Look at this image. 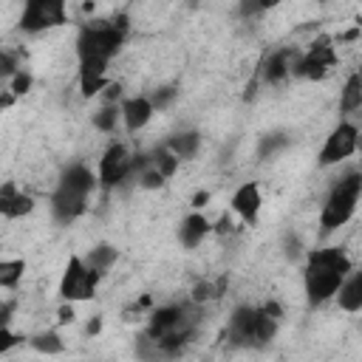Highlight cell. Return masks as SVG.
Returning <instances> with one entry per match:
<instances>
[{"label":"cell","mask_w":362,"mask_h":362,"mask_svg":"<svg viewBox=\"0 0 362 362\" xmlns=\"http://www.w3.org/2000/svg\"><path fill=\"white\" fill-rule=\"evenodd\" d=\"M212 229H215L218 235H229V232H232V218H229V215H221L218 223H215Z\"/></svg>","instance_id":"obj_33"},{"label":"cell","mask_w":362,"mask_h":362,"mask_svg":"<svg viewBox=\"0 0 362 362\" xmlns=\"http://www.w3.org/2000/svg\"><path fill=\"white\" fill-rule=\"evenodd\" d=\"M339 107H342L345 113H354V110L362 107V79H359L356 74L348 76V82H345V88H342V93H339Z\"/></svg>","instance_id":"obj_19"},{"label":"cell","mask_w":362,"mask_h":362,"mask_svg":"<svg viewBox=\"0 0 362 362\" xmlns=\"http://www.w3.org/2000/svg\"><path fill=\"white\" fill-rule=\"evenodd\" d=\"M23 272H25L23 260H3L0 263V286L3 288H14L20 283V277H23Z\"/></svg>","instance_id":"obj_23"},{"label":"cell","mask_w":362,"mask_h":362,"mask_svg":"<svg viewBox=\"0 0 362 362\" xmlns=\"http://www.w3.org/2000/svg\"><path fill=\"white\" fill-rule=\"evenodd\" d=\"M334 65H337V54H334L331 40H328V37H320V40L300 57L294 74H300V76H305V79H322Z\"/></svg>","instance_id":"obj_8"},{"label":"cell","mask_w":362,"mask_h":362,"mask_svg":"<svg viewBox=\"0 0 362 362\" xmlns=\"http://www.w3.org/2000/svg\"><path fill=\"white\" fill-rule=\"evenodd\" d=\"M356 76H359V79H362V65H359V71H356Z\"/></svg>","instance_id":"obj_43"},{"label":"cell","mask_w":362,"mask_h":362,"mask_svg":"<svg viewBox=\"0 0 362 362\" xmlns=\"http://www.w3.org/2000/svg\"><path fill=\"white\" fill-rule=\"evenodd\" d=\"M206 204H209V192H206V189H201V192L192 195V206H195V209H201V206H206Z\"/></svg>","instance_id":"obj_35"},{"label":"cell","mask_w":362,"mask_h":362,"mask_svg":"<svg viewBox=\"0 0 362 362\" xmlns=\"http://www.w3.org/2000/svg\"><path fill=\"white\" fill-rule=\"evenodd\" d=\"M113 260H116V249H113V246H107V243H102V246L90 249V255H88V266H90V269H96L99 274H105V269H107V266H113Z\"/></svg>","instance_id":"obj_22"},{"label":"cell","mask_w":362,"mask_h":362,"mask_svg":"<svg viewBox=\"0 0 362 362\" xmlns=\"http://www.w3.org/2000/svg\"><path fill=\"white\" fill-rule=\"evenodd\" d=\"M31 209H34V198L25 192H17L14 184L6 181L0 189V212L6 218H20V215H28Z\"/></svg>","instance_id":"obj_15"},{"label":"cell","mask_w":362,"mask_h":362,"mask_svg":"<svg viewBox=\"0 0 362 362\" xmlns=\"http://www.w3.org/2000/svg\"><path fill=\"white\" fill-rule=\"evenodd\" d=\"M359 28H362V25H356V28H351V31H345V34H339V42H348V40H356V37H359Z\"/></svg>","instance_id":"obj_39"},{"label":"cell","mask_w":362,"mask_h":362,"mask_svg":"<svg viewBox=\"0 0 362 362\" xmlns=\"http://www.w3.org/2000/svg\"><path fill=\"white\" fill-rule=\"evenodd\" d=\"M65 3L68 0H25L20 25L23 31H45V28H57L65 23Z\"/></svg>","instance_id":"obj_6"},{"label":"cell","mask_w":362,"mask_h":362,"mask_svg":"<svg viewBox=\"0 0 362 362\" xmlns=\"http://www.w3.org/2000/svg\"><path fill=\"white\" fill-rule=\"evenodd\" d=\"M173 99H175V88H161V90H156V96L150 102H153V107H167Z\"/></svg>","instance_id":"obj_31"},{"label":"cell","mask_w":362,"mask_h":362,"mask_svg":"<svg viewBox=\"0 0 362 362\" xmlns=\"http://www.w3.org/2000/svg\"><path fill=\"white\" fill-rule=\"evenodd\" d=\"M198 144H201V136H198L195 130H189V133H178V136L170 139V150H173L178 158H189V156L198 150Z\"/></svg>","instance_id":"obj_20"},{"label":"cell","mask_w":362,"mask_h":362,"mask_svg":"<svg viewBox=\"0 0 362 362\" xmlns=\"http://www.w3.org/2000/svg\"><path fill=\"white\" fill-rule=\"evenodd\" d=\"M359 195H362V173L354 170V173H348V175L331 189L328 201L322 204V215H320L322 232H334V229H339L342 223H348L351 215H354V209H356Z\"/></svg>","instance_id":"obj_3"},{"label":"cell","mask_w":362,"mask_h":362,"mask_svg":"<svg viewBox=\"0 0 362 362\" xmlns=\"http://www.w3.org/2000/svg\"><path fill=\"white\" fill-rule=\"evenodd\" d=\"M226 286H229V280L226 277H218L215 283H209V280H204V283H198L195 288H192V303H206V300H218L223 291H226Z\"/></svg>","instance_id":"obj_21"},{"label":"cell","mask_w":362,"mask_h":362,"mask_svg":"<svg viewBox=\"0 0 362 362\" xmlns=\"http://www.w3.org/2000/svg\"><path fill=\"white\" fill-rule=\"evenodd\" d=\"M257 317H260V308H249V305H240L232 311V320H229V331L226 337L235 339V342H255V334H257Z\"/></svg>","instance_id":"obj_12"},{"label":"cell","mask_w":362,"mask_h":362,"mask_svg":"<svg viewBox=\"0 0 362 362\" xmlns=\"http://www.w3.org/2000/svg\"><path fill=\"white\" fill-rule=\"evenodd\" d=\"M99 328H102V320H99V317L88 322V334H99Z\"/></svg>","instance_id":"obj_40"},{"label":"cell","mask_w":362,"mask_h":362,"mask_svg":"<svg viewBox=\"0 0 362 362\" xmlns=\"http://www.w3.org/2000/svg\"><path fill=\"white\" fill-rule=\"evenodd\" d=\"M178 161H181V158H178L173 150H158V156H156L153 164H156V170H158L164 178H170V175L178 170Z\"/></svg>","instance_id":"obj_26"},{"label":"cell","mask_w":362,"mask_h":362,"mask_svg":"<svg viewBox=\"0 0 362 362\" xmlns=\"http://www.w3.org/2000/svg\"><path fill=\"white\" fill-rule=\"evenodd\" d=\"M31 74H25V71H17L14 76H11V90L17 93V96H23V93H28V88H31Z\"/></svg>","instance_id":"obj_29"},{"label":"cell","mask_w":362,"mask_h":362,"mask_svg":"<svg viewBox=\"0 0 362 362\" xmlns=\"http://www.w3.org/2000/svg\"><path fill=\"white\" fill-rule=\"evenodd\" d=\"M300 57H303V54H300L297 48H280V51H274V54L266 59V65H263V79H266L269 85L283 82L288 74L297 71Z\"/></svg>","instance_id":"obj_11"},{"label":"cell","mask_w":362,"mask_h":362,"mask_svg":"<svg viewBox=\"0 0 362 362\" xmlns=\"http://www.w3.org/2000/svg\"><path fill=\"white\" fill-rule=\"evenodd\" d=\"M153 102L150 99H144V96H136V99H127L124 105H122V116H124V127L130 130V133H136V130H141L147 122H150V116H153Z\"/></svg>","instance_id":"obj_16"},{"label":"cell","mask_w":362,"mask_h":362,"mask_svg":"<svg viewBox=\"0 0 362 362\" xmlns=\"http://www.w3.org/2000/svg\"><path fill=\"white\" fill-rule=\"evenodd\" d=\"M31 345L40 351V354H62V339L54 334V331H48V334H40V337H34L31 339Z\"/></svg>","instance_id":"obj_25"},{"label":"cell","mask_w":362,"mask_h":362,"mask_svg":"<svg viewBox=\"0 0 362 362\" xmlns=\"http://www.w3.org/2000/svg\"><path fill=\"white\" fill-rule=\"evenodd\" d=\"M356 147H359V130H356V124L342 122V124L334 127L331 136L325 139V144H322V150H320V164H322V167H331V164L348 158L351 153H356Z\"/></svg>","instance_id":"obj_7"},{"label":"cell","mask_w":362,"mask_h":362,"mask_svg":"<svg viewBox=\"0 0 362 362\" xmlns=\"http://www.w3.org/2000/svg\"><path fill=\"white\" fill-rule=\"evenodd\" d=\"M266 311H269V314H272V317H274V320H277V317H280V314H283V311H280V305H277V303H269V305H266Z\"/></svg>","instance_id":"obj_41"},{"label":"cell","mask_w":362,"mask_h":362,"mask_svg":"<svg viewBox=\"0 0 362 362\" xmlns=\"http://www.w3.org/2000/svg\"><path fill=\"white\" fill-rule=\"evenodd\" d=\"M351 272V260L342 249H317L308 255L305 260V294H308V303L317 305V303H325L328 297H334L339 291V286L345 283Z\"/></svg>","instance_id":"obj_1"},{"label":"cell","mask_w":362,"mask_h":362,"mask_svg":"<svg viewBox=\"0 0 362 362\" xmlns=\"http://www.w3.org/2000/svg\"><path fill=\"white\" fill-rule=\"evenodd\" d=\"M93 184H96V178H93V173L88 167H82V164L68 167V173L62 175L59 187H57V192L51 198V209H54L57 221L68 223L76 215H82L85 204H88V195L93 192Z\"/></svg>","instance_id":"obj_2"},{"label":"cell","mask_w":362,"mask_h":362,"mask_svg":"<svg viewBox=\"0 0 362 362\" xmlns=\"http://www.w3.org/2000/svg\"><path fill=\"white\" fill-rule=\"evenodd\" d=\"M74 317H76V314H74V305H71V303L59 308V322H74Z\"/></svg>","instance_id":"obj_36"},{"label":"cell","mask_w":362,"mask_h":362,"mask_svg":"<svg viewBox=\"0 0 362 362\" xmlns=\"http://www.w3.org/2000/svg\"><path fill=\"white\" fill-rule=\"evenodd\" d=\"M124 42V31H119L110 20H99V23H90L79 31V40H76V54H79V62L85 59H99V62H107Z\"/></svg>","instance_id":"obj_4"},{"label":"cell","mask_w":362,"mask_h":362,"mask_svg":"<svg viewBox=\"0 0 362 362\" xmlns=\"http://www.w3.org/2000/svg\"><path fill=\"white\" fill-rule=\"evenodd\" d=\"M260 3H263V8H272V6H277L280 0H260Z\"/></svg>","instance_id":"obj_42"},{"label":"cell","mask_w":362,"mask_h":362,"mask_svg":"<svg viewBox=\"0 0 362 362\" xmlns=\"http://www.w3.org/2000/svg\"><path fill=\"white\" fill-rule=\"evenodd\" d=\"M175 328H195V320L192 314H187L184 308L178 305H164V308H156L153 317H150V328H147V339H158Z\"/></svg>","instance_id":"obj_10"},{"label":"cell","mask_w":362,"mask_h":362,"mask_svg":"<svg viewBox=\"0 0 362 362\" xmlns=\"http://www.w3.org/2000/svg\"><path fill=\"white\" fill-rule=\"evenodd\" d=\"M339 308L345 311L362 308V272H356L354 277H345V283L339 286Z\"/></svg>","instance_id":"obj_18"},{"label":"cell","mask_w":362,"mask_h":362,"mask_svg":"<svg viewBox=\"0 0 362 362\" xmlns=\"http://www.w3.org/2000/svg\"><path fill=\"white\" fill-rule=\"evenodd\" d=\"M161 184H164V175H161L156 167L141 173V187H147V189H156V187H161Z\"/></svg>","instance_id":"obj_30"},{"label":"cell","mask_w":362,"mask_h":362,"mask_svg":"<svg viewBox=\"0 0 362 362\" xmlns=\"http://www.w3.org/2000/svg\"><path fill=\"white\" fill-rule=\"evenodd\" d=\"M99 272L88 266V260L82 257H71L68 266H65V274H62V283H59V294L65 303H79V300H90L93 291H96V283H99Z\"/></svg>","instance_id":"obj_5"},{"label":"cell","mask_w":362,"mask_h":362,"mask_svg":"<svg viewBox=\"0 0 362 362\" xmlns=\"http://www.w3.org/2000/svg\"><path fill=\"white\" fill-rule=\"evenodd\" d=\"M260 187L255 181L243 184L235 195H232V209L246 221V223H255L257 221V212H260Z\"/></svg>","instance_id":"obj_14"},{"label":"cell","mask_w":362,"mask_h":362,"mask_svg":"<svg viewBox=\"0 0 362 362\" xmlns=\"http://www.w3.org/2000/svg\"><path fill=\"white\" fill-rule=\"evenodd\" d=\"M274 331H277V320L266 311V308H260V317H257V334H255V342H269L272 337H274Z\"/></svg>","instance_id":"obj_24"},{"label":"cell","mask_w":362,"mask_h":362,"mask_svg":"<svg viewBox=\"0 0 362 362\" xmlns=\"http://www.w3.org/2000/svg\"><path fill=\"white\" fill-rule=\"evenodd\" d=\"M116 119H119V110L107 105V107H102V110H99V113L93 116V124H96L99 130H105V133H110V130L116 127Z\"/></svg>","instance_id":"obj_27"},{"label":"cell","mask_w":362,"mask_h":362,"mask_svg":"<svg viewBox=\"0 0 362 362\" xmlns=\"http://www.w3.org/2000/svg\"><path fill=\"white\" fill-rule=\"evenodd\" d=\"M133 170V158L124 150V144H110L99 161V181L105 187H116L124 181V175Z\"/></svg>","instance_id":"obj_9"},{"label":"cell","mask_w":362,"mask_h":362,"mask_svg":"<svg viewBox=\"0 0 362 362\" xmlns=\"http://www.w3.org/2000/svg\"><path fill=\"white\" fill-rule=\"evenodd\" d=\"M119 93H122V85H119V82H110V85L105 88V96H107V102H113Z\"/></svg>","instance_id":"obj_37"},{"label":"cell","mask_w":362,"mask_h":362,"mask_svg":"<svg viewBox=\"0 0 362 362\" xmlns=\"http://www.w3.org/2000/svg\"><path fill=\"white\" fill-rule=\"evenodd\" d=\"M107 85H110L107 82V62H99V59L79 62V88H82V96H93V93H99Z\"/></svg>","instance_id":"obj_13"},{"label":"cell","mask_w":362,"mask_h":362,"mask_svg":"<svg viewBox=\"0 0 362 362\" xmlns=\"http://www.w3.org/2000/svg\"><path fill=\"white\" fill-rule=\"evenodd\" d=\"M212 226H209V221L204 218V215H198V212H192V215H187L184 221H181V243L187 246V249H192V246H198L204 238H206V232H209Z\"/></svg>","instance_id":"obj_17"},{"label":"cell","mask_w":362,"mask_h":362,"mask_svg":"<svg viewBox=\"0 0 362 362\" xmlns=\"http://www.w3.org/2000/svg\"><path fill=\"white\" fill-rule=\"evenodd\" d=\"M11 308H14V303H3V311H0L3 325H8V320H11Z\"/></svg>","instance_id":"obj_38"},{"label":"cell","mask_w":362,"mask_h":362,"mask_svg":"<svg viewBox=\"0 0 362 362\" xmlns=\"http://www.w3.org/2000/svg\"><path fill=\"white\" fill-rule=\"evenodd\" d=\"M280 147H286V136L283 133H274V136H263V141H260V158H266L269 153H277Z\"/></svg>","instance_id":"obj_28"},{"label":"cell","mask_w":362,"mask_h":362,"mask_svg":"<svg viewBox=\"0 0 362 362\" xmlns=\"http://www.w3.org/2000/svg\"><path fill=\"white\" fill-rule=\"evenodd\" d=\"M257 11H263V3L260 0H240V14L243 17H255Z\"/></svg>","instance_id":"obj_32"},{"label":"cell","mask_w":362,"mask_h":362,"mask_svg":"<svg viewBox=\"0 0 362 362\" xmlns=\"http://www.w3.org/2000/svg\"><path fill=\"white\" fill-rule=\"evenodd\" d=\"M0 71L6 74V76H14L17 71H14V57L11 54H3V59H0Z\"/></svg>","instance_id":"obj_34"},{"label":"cell","mask_w":362,"mask_h":362,"mask_svg":"<svg viewBox=\"0 0 362 362\" xmlns=\"http://www.w3.org/2000/svg\"><path fill=\"white\" fill-rule=\"evenodd\" d=\"M187 3H189V6H195V3H198V0H187Z\"/></svg>","instance_id":"obj_44"}]
</instances>
